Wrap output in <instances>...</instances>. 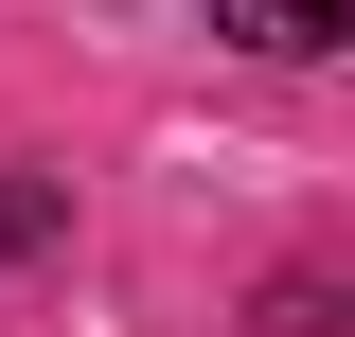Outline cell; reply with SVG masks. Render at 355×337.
Here are the masks:
<instances>
[{
	"label": "cell",
	"mask_w": 355,
	"mask_h": 337,
	"mask_svg": "<svg viewBox=\"0 0 355 337\" xmlns=\"http://www.w3.org/2000/svg\"><path fill=\"white\" fill-rule=\"evenodd\" d=\"M214 18H231L249 53H338V36H355V0H214Z\"/></svg>",
	"instance_id": "1"
},
{
	"label": "cell",
	"mask_w": 355,
	"mask_h": 337,
	"mask_svg": "<svg viewBox=\"0 0 355 337\" xmlns=\"http://www.w3.org/2000/svg\"><path fill=\"white\" fill-rule=\"evenodd\" d=\"M53 231H71V196H53V178H0V266H18V249H53Z\"/></svg>",
	"instance_id": "2"
},
{
	"label": "cell",
	"mask_w": 355,
	"mask_h": 337,
	"mask_svg": "<svg viewBox=\"0 0 355 337\" xmlns=\"http://www.w3.org/2000/svg\"><path fill=\"white\" fill-rule=\"evenodd\" d=\"M266 337H338V302H320V284H284V302H266Z\"/></svg>",
	"instance_id": "3"
}]
</instances>
